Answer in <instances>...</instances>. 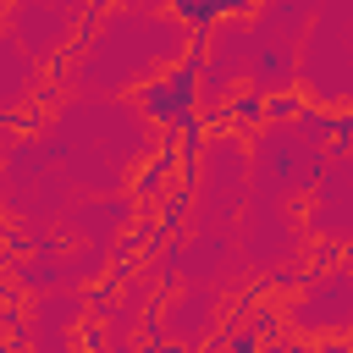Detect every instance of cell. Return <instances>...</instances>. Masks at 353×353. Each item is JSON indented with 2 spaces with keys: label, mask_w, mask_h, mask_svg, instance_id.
Segmentation results:
<instances>
[{
  "label": "cell",
  "mask_w": 353,
  "mask_h": 353,
  "mask_svg": "<svg viewBox=\"0 0 353 353\" xmlns=\"http://www.w3.org/2000/svg\"><path fill=\"white\" fill-rule=\"evenodd\" d=\"M176 17H182V22H193V28L204 33L210 22H221V17H232V6H182V0H176Z\"/></svg>",
  "instance_id": "1"
},
{
  "label": "cell",
  "mask_w": 353,
  "mask_h": 353,
  "mask_svg": "<svg viewBox=\"0 0 353 353\" xmlns=\"http://www.w3.org/2000/svg\"><path fill=\"white\" fill-rule=\"evenodd\" d=\"M287 116H303V94H276V99H265V121H287Z\"/></svg>",
  "instance_id": "2"
},
{
  "label": "cell",
  "mask_w": 353,
  "mask_h": 353,
  "mask_svg": "<svg viewBox=\"0 0 353 353\" xmlns=\"http://www.w3.org/2000/svg\"><path fill=\"white\" fill-rule=\"evenodd\" d=\"M320 353H347V347H342V342H325V347H320Z\"/></svg>",
  "instance_id": "3"
}]
</instances>
